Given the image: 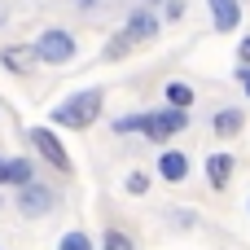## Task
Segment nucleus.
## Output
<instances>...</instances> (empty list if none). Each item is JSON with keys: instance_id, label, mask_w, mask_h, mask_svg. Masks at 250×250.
<instances>
[{"instance_id": "1", "label": "nucleus", "mask_w": 250, "mask_h": 250, "mask_svg": "<svg viewBox=\"0 0 250 250\" xmlns=\"http://www.w3.org/2000/svg\"><path fill=\"white\" fill-rule=\"evenodd\" d=\"M189 127V114L185 110H149V114H127V119H114V132H141L149 141H171L176 132Z\"/></svg>"}, {"instance_id": "2", "label": "nucleus", "mask_w": 250, "mask_h": 250, "mask_svg": "<svg viewBox=\"0 0 250 250\" xmlns=\"http://www.w3.org/2000/svg\"><path fill=\"white\" fill-rule=\"evenodd\" d=\"M97 114H101V92L97 88H88V92H75V97H66L62 105H53V123H62V127H92L97 123Z\"/></svg>"}, {"instance_id": "3", "label": "nucleus", "mask_w": 250, "mask_h": 250, "mask_svg": "<svg viewBox=\"0 0 250 250\" xmlns=\"http://www.w3.org/2000/svg\"><path fill=\"white\" fill-rule=\"evenodd\" d=\"M35 57H40V62H48V66L70 62V57H75V35H70V31H62V26H48V31L35 40Z\"/></svg>"}, {"instance_id": "4", "label": "nucleus", "mask_w": 250, "mask_h": 250, "mask_svg": "<svg viewBox=\"0 0 250 250\" xmlns=\"http://www.w3.org/2000/svg\"><path fill=\"white\" fill-rule=\"evenodd\" d=\"M31 145L40 149V158L48 163V167H57V171H70V154H66V145L48 132V127H31Z\"/></svg>"}, {"instance_id": "5", "label": "nucleus", "mask_w": 250, "mask_h": 250, "mask_svg": "<svg viewBox=\"0 0 250 250\" xmlns=\"http://www.w3.org/2000/svg\"><path fill=\"white\" fill-rule=\"evenodd\" d=\"M18 211L26 215V220H40V215H48L53 211V189H44V185H26L22 189V198H18Z\"/></svg>"}, {"instance_id": "6", "label": "nucleus", "mask_w": 250, "mask_h": 250, "mask_svg": "<svg viewBox=\"0 0 250 250\" xmlns=\"http://www.w3.org/2000/svg\"><path fill=\"white\" fill-rule=\"evenodd\" d=\"M0 62H4V70H13V75H31L40 57H35L31 44H9V48H0Z\"/></svg>"}, {"instance_id": "7", "label": "nucleus", "mask_w": 250, "mask_h": 250, "mask_svg": "<svg viewBox=\"0 0 250 250\" xmlns=\"http://www.w3.org/2000/svg\"><path fill=\"white\" fill-rule=\"evenodd\" d=\"M207 9H211L215 31H237V22H242V4L237 0H207Z\"/></svg>"}, {"instance_id": "8", "label": "nucleus", "mask_w": 250, "mask_h": 250, "mask_svg": "<svg viewBox=\"0 0 250 250\" xmlns=\"http://www.w3.org/2000/svg\"><path fill=\"white\" fill-rule=\"evenodd\" d=\"M158 176H163L167 185H180V180L189 176V158H185L180 149H167V154L158 158Z\"/></svg>"}, {"instance_id": "9", "label": "nucleus", "mask_w": 250, "mask_h": 250, "mask_svg": "<svg viewBox=\"0 0 250 250\" xmlns=\"http://www.w3.org/2000/svg\"><path fill=\"white\" fill-rule=\"evenodd\" d=\"M233 167H237V163H233L229 154H211V158H207V185H211V189H229Z\"/></svg>"}, {"instance_id": "10", "label": "nucleus", "mask_w": 250, "mask_h": 250, "mask_svg": "<svg viewBox=\"0 0 250 250\" xmlns=\"http://www.w3.org/2000/svg\"><path fill=\"white\" fill-rule=\"evenodd\" d=\"M154 35H158V18H154V13H145V9H141V13H132V18H127V40H132V44L154 40Z\"/></svg>"}, {"instance_id": "11", "label": "nucleus", "mask_w": 250, "mask_h": 250, "mask_svg": "<svg viewBox=\"0 0 250 250\" xmlns=\"http://www.w3.org/2000/svg\"><path fill=\"white\" fill-rule=\"evenodd\" d=\"M242 123H246V114H242L237 105H224V110H215V119H211V127H215L220 136H237Z\"/></svg>"}, {"instance_id": "12", "label": "nucleus", "mask_w": 250, "mask_h": 250, "mask_svg": "<svg viewBox=\"0 0 250 250\" xmlns=\"http://www.w3.org/2000/svg\"><path fill=\"white\" fill-rule=\"evenodd\" d=\"M167 105L189 114V105H193V83H180V79H171V83H167Z\"/></svg>"}, {"instance_id": "13", "label": "nucleus", "mask_w": 250, "mask_h": 250, "mask_svg": "<svg viewBox=\"0 0 250 250\" xmlns=\"http://www.w3.org/2000/svg\"><path fill=\"white\" fill-rule=\"evenodd\" d=\"M4 185L26 189V185H31V163H26V158H4Z\"/></svg>"}, {"instance_id": "14", "label": "nucleus", "mask_w": 250, "mask_h": 250, "mask_svg": "<svg viewBox=\"0 0 250 250\" xmlns=\"http://www.w3.org/2000/svg\"><path fill=\"white\" fill-rule=\"evenodd\" d=\"M101 250H136V246H132V237H127V233H119V229H110V233L101 237Z\"/></svg>"}, {"instance_id": "15", "label": "nucleus", "mask_w": 250, "mask_h": 250, "mask_svg": "<svg viewBox=\"0 0 250 250\" xmlns=\"http://www.w3.org/2000/svg\"><path fill=\"white\" fill-rule=\"evenodd\" d=\"M57 250H92V237H88V233H66V237L57 242Z\"/></svg>"}, {"instance_id": "16", "label": "nucleus", "mask_w": 250, "mask_h": 250, "mask_svg": "<svg viewBox=\"0 0 250 250\" xmlns=\"http://www.w3.org/2000/svg\"><path fill=\"white\" fill-rule=\"evenodd\" d=\"M127 48H132V40H127V31H123V35H114V40H110V44H105V57H110V62H114V57H123V53H127Z\"/></svg>"}, {"instance_id": "17", "label": "nucleus", "mask_w": 250, "mask_h": 250, "mask_svg": "<svg viewBox=\"0 0 250 250\" xmlns=\"http://www.w3.org/2000/svg\"><path fill=\"white\" fill-rule=\"evenodd\" d=\"M145 189H149V176L145 171H132L127 176V193H145Z\"/></svg>"}, {"instance_id": "18", "label": "nucleus", "mask_w": 250, "mask_h": 250, "mask_svg": "<svg viewBox=\"0 0 250 250\" xmlns=\"http://www.w3.org/2000/svg\"><path fill=\"white\" fill-rule=\"evenodd\" d=\"M237 57H242V62H246V66H250V35H246V40H242V44H237Z\"/></svg>"}, {"instance_id": "19", "label": "nucleus", "mask_w": 250, "mask_h": 250, "mask_svg": "<svg viewBox=\"0 0 250 250\" xmlns=\"http://www.w3.org/2000/svg\"><path fill=\"white\" fill-rule=\"evenodd\" d=\"M237 79H242V88H246V97H250V66H242V70H237Z\"/></svg>"}, {"instance_id": "20", "label": "nucleus", "mask_w": 250, "mask_h": 250, "mask_svg": "<svg viewBox=\"0 0 250 250\" xmlns=\"http://www.w3.org/2000/svg\"><path fill=\"white\" fill-rule=\"evenodd\" d=\"M0 185H4V158H0Z\"/></svg>"}]
</instances>
